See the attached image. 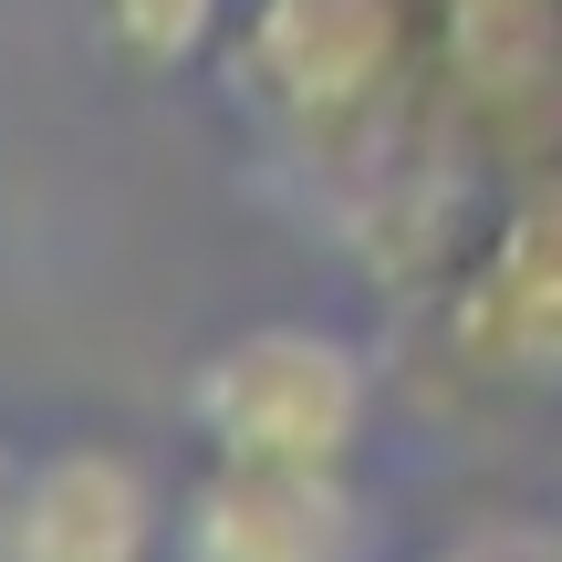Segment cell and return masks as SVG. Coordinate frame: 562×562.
I'll return each mask as SVG.
<instances>
[{"label":"cell","mask_w":562,"mask_h":562,"mask_svg":"<svg viewBox=\"0 0 562 562\" xmlns=\"http://www.w3.org/2000/svg\"><path fill=\"white\" fill-rule=\"evenodd\" d=\"M448 344L490 385H562V167L521 178L490 220L448 302Z\"/></svg>","instance_id":"obj_4"},{"label":"cell","mask_w":562,"mask_h":562,"mask_svg":"<svg viewBox=\"0 0 562 562\" xmlns=\"http://www.w3.org/2000/svg\"><path fill=\"white\" fill-rule=\"evenodd\" d=\"M406 0H250L229 11L220 74L250 115L302 146H344L406 74Z\"/></svg>","instance_id":"obj_2"},{"label":"cell","mask_w":562,"mask_h":562,"mask_svg":"<svg viewBox=\"0 0 562 562\" xmlns=\"http://www.w3.org/2000/svg\"><path fill=\"white\" fill-rule=\"evenodd\" d=\"M167 490L136 448L63 438L11 459L0 490V562H167Z\"/></svg>","instance_id":"obj_5"},{"label":"cell","mask_w":562,"mask_h":562,"mask_svg":"<svg viewBox=\"0 0 562 562\" xmlns=\"http://www.w3.org/2000/svg\"><path fill=\"white\" fill-rule=\"evenodd\" d=\"M438 53L469 104H542L562 83V0H438Z\"/></svg>","instance_id":"obj_6"},{"label":"cell","mask_w":562,"mask_h":562,"mask_svg":"<svg viewBox=\"0 0 562 562\" xmlns=\"http://www.w3.org/2000/svg\"><path fill=\"white\" fill-rule=\"evenodd\" d=\"M0 490H11V448H0Z\"/></svg>","instance_id":"obj_9"},{"label":"cell","mask_w":562,"mask_h":562,"mask_svg":"<svg viewBox=\"0 0 562 562\" xmlns=\"http://www.w3.org/2000/svg\"><path fill=\"white\" fill-rule=\"evenodd\" d=\"M94 21L136 74H188L229 42V0H94Z\"/></svg>","instance_id":"obj_7"},{"label":"cell","mask_w":562,"mask_h":562,"mask_svg":"<svg viewBox=\"0 0 562 562\" xmlns=\"http://www.w3.org/2000/svg\"><path fill=\"white\" fill-rule=\"evenodd\" d=\"M167 562H385V521L355 469L209 459L167 510Z\"/></svg>","instance_id":"obj_3"},{"label":"cell","mask_w":562,"mask_h":562,"mask_svg":"<svg viewBox=\"0 0 562 562\" xmlns=\"http://www.w3.org/2000/svg\"><path fill=\"white\" fill-rule=\"evenodd\" d=\"M375 375L334 323H240L188 364V438L199 459H271V469H355Z\"/></svg>","instance_id":"obj_1"},{"label":"cell","mask_w":562,"mask_h":562,"mask_svg":"<svg viewBox=\"0 0 562 562\" xmlns=\"http://www.w3.org/2000/svg\"><path fill=\"white\" fill-rule=\"evenodd\" d=\"M417 562H562V521L552 510H469V521L438 531Z\"/></svg>","instance_id":"obj_8"}]
</instances>
